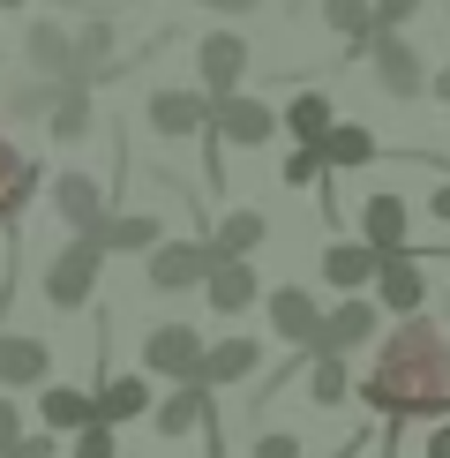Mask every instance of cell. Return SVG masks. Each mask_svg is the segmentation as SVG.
Returning <instances> with one entry per match:
<instances>
[{
	"instance_id": "obj_29",
	"label": "cell",
	"mask_w": 450,
	"mask_h": 458,
	"mask_svg": "<svg viewBox=\"0 0 450 458\" xmlns=\"http://www.w3.org/2000/svg\"><path fill=\"white\" fill-rule=\"evenodd\" d=\"M323 23L346 38L353 53H368V38H375V15H368V0H323Z\"/></svg>"
},
{
	"instance_id": "obj_40",
	"label": "cell",
	"mask_w": 450,
	"mask_h": 458,
	"mask_svg": "<svg viewBox=\"0 0 450 458\" xmlns=\"http://www.w3.org/2000/svg\"><path fill=\"white\" fill-rule=\"evenodd\" d=\"M443 323H450V293H443Z\"/></svg>"
},
{
	"instance_id": "obj_39",
	"label": "cell",
	"mask_w": 450,
	"mask_h": 458,
	"mask_svg": "<svg viewBox=\"0 0 450 458\" xmlns=\"http://www.w3.org/2000/svg\"><path fill=\"white\" fill-rule=\"evenodd\" d=\"M428 458H450V421H443L436 436H428Z\"/></svg>"
},
{
	"instance_id": "obj_21",
	"label": "cell",
	"mask_w": 450,
	"mask_h": 458,
	"mask_svg": "<svg viewBox=\"0 0 450 458\" xmlns=\"http://www.w3.org/2000/svg\"><path fill=\"white\" fill-rule=\"evenodd\" d=\"M271 241V218L262 211H218V225H211V256H255V248Z\"/></svg>"
},
{
	"instance_id": "obj_30",
	"label": "cell",
	"mask_w": 450,
	"mask_h": 458,
	"mask_svg": "<svg viewBox=\"0 0 450 458\" xmlns=\"http://www.w3.org/2000/svg\"><path fill=\"white\" fill-rule=\"evenodd\" d=\"M278 181H286V188H323V150H315V143H293L286 165H278Z\"/></svg>"
},
{
	"instance_id": "obj_31",
	"label": "cell",
	"mask_w": 450,
	"mask_h": 458,
	"mask_svg": "<svg viewBox=\"0 0 450 458\" xmlns=\"http://www.w3.org/2000/svg\"><path fill=\"white\" fill-rule=\"evenodd\" d=\"M68 458H121V428L83 421V428H75V444H68Z\"/></svg>"
},
{
	"instance_id": "obj_6",
	"label": "cell",
	"mask_w": 450,
	"mask_h": 458,
	"mask_svg": "<svg viewBox=\"0 0 450 458\" xmlns=\"http://www.w3.org/2000/svg\"><path fill=\"white\" fill-rule=\"evenodd\" d=\"M196 75H203V98H233V90H240V75H248V38H240V30H211V38H203V46H196Z\"/></svg>"
},
{
	"instance_id": "obj_1",
	"label": "cell",
	"mask_w": 450,
	"mask_h": 458,
	"mask_svg": "<svg viewBox=\"0 0 450 458\" xmlns=\"http://www.w3.org/2000/svg\"><path fill=\"white\" fill-rule=\"evenodd\" d=\"M361 406L383 421H450V338L428 316H398L375 369L361 376Z\"/></svg>"
},
{
	"instance_id": "obj_17",
	"label": "cell",
	"mask_w": 450,
	"mask_h": 458,
	"mask_svg": "<svg viewBox=\"0 0 450 458\" xmlns=\"http://www.w3.org/2000/svg\"><path fill=\"white\" fill-rule=\"evenodd\" d=\"M361 241L375 248V256H383V248H405V241H412L405 196H390V188H383V196H368V203H361Z\"/></svg>"
},
{
	"instance_id": "obj_24",
	"label": "cell",
	"mask_w": 450,
	"mask_h": 458,
	"mask_svg": "<svg viewBox=\"0 0 450 458\" xmlns=\"http://www.w3.org/2000/svg\"><path fill=\"white\" fill-rule=\"evenodd\" d=\"M30 188H38V165H30L8 136H0V225H15V218H23Z\"/></svg>"
},
{
	"instance_id": "obj_37",
	"label": "cell",
	"mask_w": 450,
	"mask_h": 458,
	"mask_svg": "<svg viewBox=\"0 0 450 458\" xmlns=\"http://www.w3.org/2000/svg\"><path fill=\"white\" fill-rule=\"evenodd\" d=\"M428 98H443V106H450V68H428Z\"/></svg>"
},
{
	"instance_id": "obj_33",
	"label": "cell",
	"mask_w": 450,
	"mask_h": 458,
	"mask_svg": "<svg viewBox=\"0 0 450 458\" xmlns=\"http://www.w3.org/2000/svg\"><path fill=\"white\" fill-rule=\"evenodd\" d=\"M368 15H375V30H405L421 15V0H368Z\"/></svg>"
},
{
	"instance_id": "obj_15",
	"label": "cell",
	"mask_w": 450,
	"mask_h": 458,
	"mask_svg": "<svg viewBox=\"0 0 450 458\" xmlns=\"http://www.w3.org/2000/svg\"><path fill=\"white\" fill-rule=\"evenodd\" d=\"M90 241H98L105 256H143V248L165 241V218H150V211H105L98 225H90Z\"/></svg>"
},
{
	"instance_id": "obj_7",
	"label": "cell",
	"mask_w": 450,
	"mask_h": 458,
	"mask_svg": "<svg viewBox=\"0 0 450 458\" xmlns=\"http://www.w3.org/2000/svg\"><path fill=\"white\" fill-rule=\"evenodd\" d=\"M150 256V285L158 293H196L203 278H211V241H158V248H143Z\"/></svg>"
},
{
	"instance_id": "obj_27",
	"label": "cell",
	"mask_w": 450,
	"mask_h": 458,
	"mask_svg": "<svg viewBox=\"0 0 450 458\" xmlns=\"http://www.w3.org/2000/svg\"><path fill=\"white\" fill-rule=\"evenodd\" d=\"M330 121H338V113H330V98H323V90H300V98L278 113V128H286L293 143H323V128H330Z\"/></svg>"
},
{
	"instance_id": "obj_5",
	"label": "cell",
	"mask_w": 450,
	"mask_h": 458,
	"mask_svg": "<svg viewBox=\"0 0 450 458\" xmlns=\"http://www.w3.org/2000/svg\"><path fill=\"white\" fill-rule=\"evenodd\" d=\"M375 323H383V309H375L368 293H338V309H323V323H315V346L308 353H361L375 338Z\"/></svg>"
},
{
	"instance_id": "obj_3",
	"label": "cell",
	"mask_w": 450,
	"mask_h": 458,
	"mask_svg": "<svg viewBox=\"0 0 450 458\" xmlns=\"http://www.w3.org/2000/svg\"><path fill=\"white\" fill-rule=\"evenodd\" d=\"M368 301L383 316H421V301H428V271H421V248H383L375 256V278H368Z\"/></svg>"
},
{
	"instance_id": "obj_28",
	"label": "cell",
	"mask_w": 450,
	"mask_h": 458,
	"mask_svg": "<svg viewBox=\"0 0 450 458\" xmlns=\"http://www.w3.org/2000/svg\"><path fill=\"white\" fill-rule=\"evenodd\" d=\"M23 53H30V68H38V75H53V83L68 75V30H61V23H30Z\"/></svg>"
},
{
	"instance_id": "obj_13",
	"label": "cell",
	"mask_w": 450,
	"mask_h": 458,
	"mask_svg": "<svg viewBox=\"0 0 450 458\" xmlns=\"http://www.w3.org/2000/svg\"><path fill=\"white\" fill-rule=\"evenodd\" d=\"M262 369V346H255V338H218V346H203V360H196V384L203 391H233L240 384V376H255Z\"/></svg>"
},
{
	"instance_id": "obj_34",
	"label": "cell",
	"mask_w": 450,
	"mask_h": 458,
	"mask_svg": "<svg viewBox=\"0 0 450 458\" xmlns=\"http://www.w3.org/2000/svg\"><path fill=\"white\" fill-rule=\"evenodd\" d=\"M248 458H300V436H293V428H262Z\"/></svg>"
},
{
	"instance_id": "obj_12",
	"label": "cell",
	"mask_w": 450,
	"mask_h": 458,
	"mask_svg": "<svg viewBox=\"0 0 450 458\" xmlns=\"http://www.w3.org/2000/svg\"><path fill=\"white\" fill-rule=\"evenodd\" d=\"M203 293H211V309H218V316H248L255 301H262V278H255V263H248V256H218V263H211V278H203Z\"/></svg>"
},
{
	"instance_id": "obj_20",
	"label": "cell",
	"mask_w": 450,
	"mask_h": 458,
	"mask_svg": "<svg viewBox=\"0 0 450 458\" xmlns=\"http://www.w3.org/2000/svg\"><path fill=\"white\" fill-rule=\"evenodd\" d=\"M53 211H61L68 233H90V225L105 218V188L90 174H61V181H53Z\"/></svg>"
},
{
	"instance_id": "obj_26",
	"label": "cell",
	"mask_w": 450,
	"mask_h": 458,
	"mask_svg": "<svg viewBox=\"0 0 450 458\" xmlns=\"http://www.w3.org/2000/svg\"><path fill=\"white\" fill-rule=\"evenodd\" d=\"M300 376H308V398H315V406H346V398H353L346 353H308V369H300Z\"/></svg>"
},
{
	"instance_id": "obj_23",
	"label": "cell",
	"mask_w": 450,
	"mask_h": 458,
	"mask_svg": "<svg viewBox=\"0 0 450 458\" xmlns=\"http://www.w3.org/2000/svg\"><path fill=\"white\" fill-rule=\"evenodd\" d=\"M323 278L338 285V293H368L375 248H368V241H330V248H323Z\"/></svg>"
},
{
	"instance_id": "obj_41",
	"label": "cell",
	"mask_w": 450,
	"mask_h": 458,
	"mask_svg": "<svg viewBox=\"0 0 450 458\" xmlns=\"http://www.w3.org/2000/svg\"><path fill=\"white\" fill-rule=\"evenodd\" d=\"M0 8H23V0H0Z\"/></svg>"
},
{
	"instance_id": "obj_18",
	"label": "cell",
	"mask_w": 450,
	"mask_h": 458,
	"mask_svg": "<svg viewBox=\"0 0 450 458\" xmlns=\"http://www.w3.org/2000/svg\"><path fill=\"white\" fill-rule=\"evenodd\" d=\"M143 413H150V384L143 376H105V384L90 391V421H105V428L143 421Z\"/></svg>"
},
{
	"instance_id": "obj_8",
	"label": "cell",
	"mask_w": 450,
	"mask_h": 458,
	"mask_svg": "<svg viewBox=\"0 0 450 458\" xmlns=\"http://www.w3.org/2000/svg\"><path fill=\"white\" fill-rule=\"evenodd\" d=\"M211 136H218V143L255 150V143H271V136H278V106H262V98H248V90H233V98H218V106H211Z\"/></svg>"
},
{
	"instance_id": "obj_11",
	"label": "cell",
	"mask_w": 450,
	"mask_h": 458,
	"mask_svg": "<svg viewBox=\"0 0 450 458\" xmlns=\"http://www.w3.org/2000/svg\"><path fill=\"white\" fill-rule=\"evenodd\" d=\"M203 128H211V98H203V90H150V136L188 143V136H203Z\"/></svg>"
},
{
	"instance_id": "obj_35",
	"label": "cell",
	"mask_w": 450,
	"mask_h": 458,
	"mask_svg": "<svg viewBox=\"0 0 450 458\" xmlns=\"http://www.w3.org/2000/svg\"><path fill=\"white\" fill-rule=\"evenodd\" d=\"M53 451H61V436H53V428H46V436H30V428H23V436L8 444V458H53Z\"/></svg>"
},
{
	"instance_id": "obj_10",
	"label": "cell",
	"mask_w": 450,
	"mask_h": 458,
	"mask_svg": "<svg viewBox=\"0 0 450 458\" xmlns=\"http://www.w3.org/2000/svg\"><path fill=\"white\" fill-rule=\"evenodd\" d=\"M262 309H271V331L286 338L293 353H308V346H315V323H323V309H315L308 285H271V293H262Z\"/></svg>"
},
{
	"instance_id": "obj_19",
	"label": "cell",
	"mask_w": 450,
	"mask_h": 458,
	"mask_svg": "<svg viewBox=\"0 0 450 458\" xmlns=\"http://www.w3.org/2000/svg\"><path fill=\"white\" fill-rule=\"evenodd\" d=\"M203 406H211V391H203V384H173L165 398H150V428H158L165 444H180V436H196Z\"/></svg>"
},
{
	"instance_id": "obj_16",
	"label": "cell",
	"mask_w": 450,
	"mask_h": 458,
	"mask_svg": "<svg viewBox=\"0 0 450 458\" xmlns=\"http://www.w3.org/2000/svg\"><path fill=\"white\" fill-rule=\"evenodd\" d=\"M315 150H323V174H353V165H375V158H383L375 128H361V121H330Z\"/></svg>"
},
{
	"instance_id": "obj_2",
	"label": "cell",
	"mask_w": 450,
	"mask_h": 458,
	"mask_svg": "<svg viewBox=\"0 0 450 458\" xmlns=\"http://www.w3.org/2000/svg\"><path fill=\"white\" fill-rule=\"evenodd\" d=\"M98 271H105V248L90 241V233H75V241H61L46 256V271H38V293L53 301V309H90V293H98Z\"/></svg>"
},
{
	"instance_id": "obj_14",
	"label": "cell",
	"mask_w": 450,
	"mask_h": 458,
	"mask_svg": "<svg viewBox=\"0 0 450 458\" xmlns=\"http://www.w3.org/2000/svg\"><path fill=\"white\" fill-rule=\"evenodd\" d=\"M46 376H53L46 338H30V331H0V391H38Z\"/></svg>"
},
{
	"instance_id": "obj_36",
	"label": "cell",
	"mask_w": 450,
	"mask_h": 458,
	"mask_svg": "<svg viewBox=\"0 0 450 458\" xmlns=\"http://www.w3.org/2000/svg\"><path fill=\"white\" fill-rule=\"evenodd\" d=\"M15 436H23V406H15V398L0 391V458H8V444H15Z\"/></svg>"
},
{
	"instance_id": "obj_4",
	"label": "cell",
	"mask_w": 450,
	"mask_h": 458,
	"mask_svg": "<svg viewBox=\"0 0 450 458\" xmlns=\"http://www.w3.org/2000/svg\"><path fill=\"white\" fill-rule=\"evenodd\" d=\"M368 68H375V83L390 90L398 106H412L428 90V68H421V46H412L405 30H375L368 38Z\"/></svg>"
},
{
	"instance_id": "obj_38",
	"label": "cell",
	"mask_w": 450,
	"mask_h": 458,
	"mask_svg": "<svg viewBox=\"0 0 450 458\" xmlns=\"http://www.w3.org/2000/svg\"><path fill=\"white\" fill-rule=\"evenodd\" d=\"M428 218H443V225H450V181L436 188V196H428Z\"/></svg>"
},
{
	"instance_id": "obj_25",
	"label": "cell",
	"mask_w": 450,
	"mask_h": 458,
	"mask_svg": "<svg viewBox=\"0 0 450 458\" xmlns=\"http://www.w3.org/2000/svg\"><path fill=\"white\" fill-rule=\"evenodd\" d=\"M38 421H46L53 436H75L90 421V391H75V384H38Z\"/></svg>"
},
{
	"instance_id": "obj_9",
	"label": "cell",
	"mask_w": 450,
	"mask_h": 458,
	"mask_svg": "<svg viewBox=\"0 0 450 458\" xmlns=\"http://www.w3.org/2000/svg\"><path fill=\"white\" fill-rule=\"evenodd\" d=\"M196 360H203V331H196V323H158V331L143 338V369L150 376L196 384Z\"/></svg>"
},
{
	"instance_id": "obj_32",
	"label": "cell",
	"mask_w": 450,
	"mask_h": 458,
	"mask_svg": "<svg viewBox=\"0 0 450 458\" xmlns=\"http://www.w3.org/2000/svg\"><path fill=\"white\" fill-rule=\"evenodd\" d=\"M46 106H53V75H38V83H15V90H8V113H15V121H38Z\"/></svg>"
},
{
	"instance_id": "obj_22",
	"label": "cell",
	"mask_w": 450,
	"mask_h": 458,
	"mask_svg": "<svg viewBox=\"0 0 450 458\" xmlns=\"http://www.w3.org/2000/svg\"><path fill=\"white\" fill-rule=\"evenodd\" d=\"M46 128H53V143H83L90 136V83H53Z\"/></svg>"
}]
</instances>
